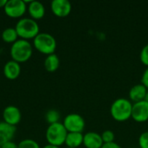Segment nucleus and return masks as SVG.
Returning <instances> with one entry per match:
<instances>
[{
	"label": "nucleus",
	"instance_id": "f257e3e1",
	"mask_svg": "<svg viewBox=\"0 0 148 148\" xmlns=\"http://www.w3.org/2000/svg\"><path fill=\"white\" fill-rule=\"evenodd\" d=\"M133 102L125 97L117 98L113 101L110 107L112 118L119 122H123L132 117Z\"/></svg>",
	"mask_w": 148,
	"mask_h": 148
},
{
	"label": "nucleus",
	"instance_id": "cd10ccee",
	"mask_svg": "<svg viewBox=\"0 0 148 148\" xmlns=\"http://www.w3.org/2000/svg\"><path fill=\"white\" fill-rule=\"evenodd\" d=\"M42 148H61V147H56V146H53V145L47 144L46 146H44Z\"/></svg>",
	"mask_w": 148,
	"mask_h": 148
},
{
	"label": "nucleus",
	"instance_id": "c756f323",
	"mask_svg": "<svg viewBox=\"0 0 148 148\" xmlns=\"http://www.w3.org/2000/svg\"><path fill=\"white\" fill-rule=\"evenodd\" d=\"M66 148H70V147H66Z\"/></svg>",
	"mask_w": 148,
	"mask_h": 148
},
{
	"label": "nucleus",
	"instance_id": "c85d7f7f",
	"mask_svg": "<svg viewBox=\"0 0 148 148\" xmlns=\"http://www.w3.org/2000/svg\"><path fill=\"white\" fill-rule=\"evenodd\" d=\"M145 101H148V91H147V95H146Z\"/></svg>",
	"mask_w": 148,
	"mask_h": 148
},
{
	"label": "nucleus",
	"instance_id": "2eb2a0df",
	"mask_svg": "<svg viewBox=\"0 0 148 148\" xmlns=\"http://www.w3.org/2000/svg\"><path fill=\"white\" fill-rule=\"evenodd\" d=\"M147 91L148 89L142 83L135 84L129 90V93H128L129 100L133 103L144 101L146 98V95L147 94Z\"/></svg>",
	"mask_w": 148,
	"mask_h": 148
},
{
	"label": "nucleus",
	"instance_id": "423d86ee",
	"mask_svg": "<svg viewBox=\"0 0 148 148\" xmlns=\"http://www.w3.org/2000/svg\"><path fill=\"white\" fill-rule=\"evenodd\" d=\"M28 8V2L23 0H8L3 8L4 13L10 18H23Z\"/></svg>",
	"mask_w": 148,
	"mask_h": 148
},
{
	"label": "nucleus",
	"instance_id": "4468645a",
	"mask_svg": "<svg viewBox=\"0 0 148 148\" xmlns=\"http://www.w3.org/2000/svg\"><path fill=\"white\" fill-rule=\"evenodd\" d=\"M16 128L4 121H0V147L6 142L11 141L15 137Z\"/></svg>",
	"mask_w": 148,
	"mask_h": 148
},
{
	"label": "nucleus",
	"instance_id": "9d476101",
	"mask_svg": "<svg viewBox=\"0 0 148 148\" xmlns=\"http://www.w3.org/2000/svg\"><path fill=\"white\" fill-rule=\"evenodd\" d=\"M136 122H146L148 121V101H141L133 103L132 117Z\"/></svg>",
	"mask_w": 148,
	"mask_h": 148
},
{
	"label": "nucleus",
	"instance_id": "5701e85b",
	"mask_svg": "<svg viewBox=\"0 0 148 148\" xmlns=\"http://www.w3.org/2000/svg\"><path fill=\"white\" fill-rule=\"evenodd\" d=\"M140 59L144 65L148 67V43L141 49V51L140 54Z\"/></svg>",
	"mask_w": 148,
	"mask_h": 148
},
{
	"label": "nucleus",
	"instance_id": "2f4dec72",
	"mask_svg": "<svg viewBox=\"0 0 148 148\" xmlns=\"http://www.w3.org/2000/svg\"><path fill=\"white\" fill-rule=\"evenodd\" d=\"M0 148H1V147H0Z\"/></svg>",
	"mask_w": 148,
	"mask_h": 148
},
{
	"label": "nucleus",
	"instance_id": "ddd939ff",
	"mask_svg": "<svg viewBox=\"0 0 148 148\" xmlns=\"http://www.w3.org/2000/svg\"><path fill=\"white\" fill-rule=\"evenodd\" d=\"M28 13L33 20H40L45 15V7L39 1H29L28 2Z\"/></svg>",
	"mask_w": 148,
	"mask_h": 148
},
{
	"label": "nucleus",
	"instance_id": "412c9836",
	"mask_svg": "<svg viewBox=\"0 0 148 148\" xmlns=\"http://www.w3.org/2000/svg\"><path fill=\"white\" fill-rule=\"evenodd\" d=\"M101 138H102L103 143H111L114 141L115 135L112 130H105L101 134Z\"/></svg>",
	"mask_w": 148,
	"mask_h": 148
},
{
	"label": "nucleus",
	"instance_id": "aec40b11",
	"mask_svg": "<svg viewBox=\"0 0 148 148\" xmlns=\"http://www.w3.org/2000/svg\"><path fill=\"white\" fill-rule=\"evenodd\" d=\"M18 148H41L39 144L32 139H24L18 143Z\"/></svg>",
	"mask_w": 148,
	"mask_h": 148
},
{
	"label": "nucleus",
	"instance_id": "7ed1b4c3",
	"mask_svg": "<svg viewBox=\"0 0 148 148\" xmlns=\"http://www.w3.org/2000/svg\"><path fill=\"white\" fill-rule=\"evenodd\" d=\"M15 29L18 37L27 41L34 39L40 33L39 24L30 17H23L19 19L16 23Z\"/></svg>",
	"mask_w": 148,
	"mask_h": 148
},
{
	"label": "nucleus",
	"instance_id": "dca6fc26",
	"mask_svg": "<svg viewBox=\"0 0 148 148\" xmlns=\"http://www.w3.org/2000/svg\"><path fill=\"white\" fill-rule=\"evenodd\" d=\"M83 144V134L82 133H68L65 145L67 147L78 148Z\"/></svg>",
	"mask_w": 148,
	"mask_h": 148
},
{
	"label": "nucleus",
	"instance_id": "1a4fd4ad",
	"mask_svg": "<svg viewBox=\"0 0 148 148\" xmlns=\"http://www.w3.org/2000/svg\"><path fill=\"white\" fill-rule=\"evenodd\" d=\"M50 9L56 16L66 17L72 10V4L69 0H53L50 3Z\"/></svg>",
	"mask_w": 148,
	"mask_h": 148
},
{
	"label": "nucleus",
	"instance_id": "20e7f679",
	"mask_svg": "<svg viewBox=\"0 0 148 148\" xmlns=\"http://www.w3.org/2000/svg\"><path fill=\"white\" fill-rule=\"evenodd\" d=\"M56 40L49 33L40 32L33 39L34 48L40 53L49 56L54 54L56 49Z\"/></svg>",
	"mask_w": 148,
	"mask_h": 148
},
{
	"label": "nucleus",
	"instance_id": "a211bd4d",
	"mask_svg": "<svg viewBox=\"0 0 148 148\" xmlns=\"http://www.w3.org/2000/svg\"><path fill=\"white\" fill-rule=\"evenodd\" d=\"M2 40L5 43H10L13 44L15 42L18 40V35L16 33V30L15 28L9 27L3 29L2 32Z\"/></svg>",
	"mask_w": 148,
	"mask_h": 148
},
{
	"label": "nucleus",
	"instance_id": "7c9ffc66",
	"mask_svg": "<svg viewBox=\"0 0 148 148\" xmlns=\"http://www.w3.org/2000/svg\"><path fill=\"white\" fill-rule=\"evenodd\" d=\"M147 123H148V121H147Z\"/></svg>",
	"mask_w": 148,
	"mask_h": 148
},
{
	"label": "nucleus",
	"instance_id": "f8f14e48",
	"mask_svg": "<svg viewBox=\"0 0 148 148\" xmlns=\"http://www.w3.org/2000/svg\"><path fill=\"white\" fill-rule=\"evenodd\" d=\"M3 75L6 79L13 81L17 79L21 74V65L20 63L10 60L7 62L3 69Z\"/></svg>",
	"mask_w": 148,
	"mask_h": 148
},
{
	"label": "nucleus",
	"instance_id": "b1692460",
	"mask_svg": "<svg viewBox=\"0 0 148 148\" xmlns=\"http://www.w3.org/2000/svg\"><path fill=\"white\" fill-rule=\"evenodd\" d=\"M141 83L148 89V67L144 70L141 76Z\"/></svg>",
	"mask_w": 148,
	"mask_h": 148
},
{
	"label": "nucleus",
	"instance_id": "39448f33",
	"mask_svg": "<svg viewBox=\"0 0 148 148\" xmlns=\"http://www.w3.org/2000/svg\"><path fill=\"white\" fill-rule=\"evenodd\" d=\"M68 131L64 127L62 122H57L55 124L49 125L46 129L45 138L49 145L61 147L65 144Z\"/></svg>",
	"mask_w": 148,
	"mask_h": 148
},
{
	"label": "nucleus",
	"instance_id": "6e6552de",
	"mask_svg": "<svg viewBox=\"0 0 148 148\" xmlns=\"http://www.w3.org/2000/svg\"><path fill=\"white\" fill-rule=\"evenodd\" d=\"M22 120V114L20 109L16 106H7L3 111V121L5 123L16 127L20 123Z\"/></svg>",
	"mask_w": 148,
	"mask_h": 148
},
{
	"label": "nucleus",
	"instance_id": "6ab92c4d",
	"mask_svg": "<svg viewBox=\"0 0 148 148\" xmlns=\"http://www.w3.org/2000/svg\"><path fill=\"white\" fill-rule=\"evenodd\" d=\"M60 113L56 109H49L45 114V120L49 125L60 122Z\"/></svg>",
	"mask_w": 148,
	"mask_h": 148
},
{
	"label": "nucleus",
	"instance_id": "f03ea898",
	"mask_svg": "<svg viewBox=\"0 0 148 148\" xmlns=\"http://www.w3.org/2000/svg\"><path fill=\"white\" fill-rule=\"evenodd\" d=\"M10 55L11 60L20 64L24 63L31 58L33 55V46L27 40L18 39L11 44Z\"/></svg>",
	"mask_w": 148,
	"mask_h": 148
},
{
	"label": "nucleus",
	"instance_id": "f3484780",
	"mask_svg": "<svg viewBox=\"0 0 148 148\" xmlns=\"http://www.w3.org/2000/svg\"><path fill=\"white\" fill-rule=\"evenodd\" d=\"M60 67V59L56 54H51L46 56L44 60V68L48 72H56Z\"/></svg>",
	"mask_w": 148,
	"mask_h": 148
},
{
	"label": "nucleus",
	"instance_id": "393cba45",
	"mask_svg": "<svg viewBox=\"0 0 148 148\" xmlns=\"http://www.w3.org/2000/svg\"><path fill=\"white\" fill-rule=\"evenodd\" d=\"M1 148H18V144L15 143L13 140L11 141H9V142H6L4 143L3 145H2Z\"/></svg>",
	"mask_w": 148,
	"mask_h": 148
},
{
	"label": "nucleus",
	"instance_id": "a878e982",
	"mask_svg": "<svg viewBox=\"0 0 148 148\" xmlns=\"http://www.w3.org/2000/svg\"><path fill=\"white\" fill-rule=\"evenodd\" d=\"M101 148H122L118 143H116L115 141L111 142V143H104Z\"/></svg>",
	"mask_w": 148,
	"mask_h": 148
},
{
	"label": "nucleus",
	"instance_id": "4be33fe9",
	"mask_svg": "<svg viewBox=\"0 0 148 148\" xmlns=\"http://www.w3.org/2000/svg\"><path fill=\"white\" fill-rule=\"evenodd\" d=\"M138 143L140 148H148V131H145L140 134Z\"/></svg>",
	"mask_w": 148,
	"mask_h": 148
},
{
	"label": "nucleus",
	"instance_id": "0eeeda50",
	"mask_svg": "<svg viewBox=\"0 0 148 148\" xmlns=\"http://www.w3.org/2000/svg\"><path fill=\"white\" fill-rule=\"evenodd\" d=\"M68 133H82L85 128V120L79 114L72 113L65 116L62 122Z\"/></svg>",
	"mask_w": 148,
	"mask_h": 148
},
{
	"label": "nucleus",
	"instance_id": "9b49d317",
	"mask_svg": "<svg viewBox=\"0 0 148 148\" xmlns=\"http://www.w3.org/2000/svg\"><path fill=\"white\" fill-rule=\"evenodd\" d=\"M103 144L101 134L97 132L89 131L83 134V145L86 148H101Z\"/></svg>",
	"mask_w": 148,
	"mask_h": 148
},
{
	"label": "nucleus",
	"instance_id": "bb28decb",
	"mask_svg": "<svg viewBox=\"0 0 148 148\" xmlns=\"http://www.w3.org/2000/svg\"><path fill=\"white\" fill-rule=\"evenodd\" d=\"M8 0H0V9H3Z\"/></svg>",
	"mask_w": 148,
	"mask_h": 148
}]
</instances>
